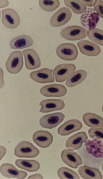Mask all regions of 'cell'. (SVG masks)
<instances>
[{"label":"cell","mask_w":103,"mask_h":179,"mask_svg":"<svg viewBox=\"0 0 103 179\" xmlns=\"http://www.w3.org/2000/svg\"><path fill=\"white\" fill-rule=\"evenodd\" d=\"M84 165L91 167H100L103 162V144L97 138L87 140L77 151Z\"/></svg>","instance_id":"cell-1"},{"label":"cell","mask_w":103,"mask_h":179,"mask_svg":"<svg viewBox=\"0 0 103 179\" xmlns=\"http://www.w3.org/2000/svg\"><path fill=\"white\" fill-rule=\"evenodd\" d=\"M24 61L22 54L20 51H14L9 55L5 64L7 71L10 73L16 74L22 70Z\"/></svg>","instance_id":"cell-2"},{"label":"cell","mask_w":103,"mask_h":179,"mask_svg":"<svg viewBox=\"0 0 103 179\" xmlns=\"http://www.w3.org/2000/svg\"><path fill=\"white\" fill-rule=\"evenodd\" d=\"M39 153L40 151L37 148L26 141L20 142L14 150V155L20 158H34L38 156Z\"/></svg>","instance_id":"cell-3"},{"label":"cell","mask_w":103,"mask_h":179,"mask_svg":"<svg viewBox=\"0 0 103 179\" xmlns=\"http://www.w3.org/2000/svg\"><path fill=\"white\" fill-rule=\"evenodd\" d=\"M87 29L79 26H71L63 29L60 32V36L68 40L76 41L87 37Z\"/></svg>","instance_id":"cell-4"},{"label":"cell","mask_w":103,"mask_h":179,"mask_svg":"<svg viewBox=\"0 0 103 179\" xmlns=\"http://www.w3.org/2000/svg\"><path fill=\"white\" fill-rule=\"evenodd\" d=\"M56 52L60 58L67 61L75 60L78 55L77 47L71 43H64L59 45L56 48Z\"/></svg>","instance_id":"cell-5"},{"label":"cell","mask_w":103,"mask_h":179,"mask_svg":"<svg viewBox=\"0 0 103 179\" xmlns=\"http://www.w3.org/2000/svg\"><path fill=\"white\" fill-rule=\"evenodd\" d=\"M72 13L68 8L62 7L55 13L51 17L50 23L53 27H58L67 23L70 20Z\"/></svg>","instance_id":"cell-6"},{"label":"cell","mask_w":103,"mask_h":179,"mask_svg":"<svg viewBox=\"0 0 103 179\" xmlns=\"http://www.w3.org/2000/svg\"><path fill=\"white\" fill-rule=\"evenodd\" d=\"M1 13V21L6 27L13 29L19 25L20 17L15 10L11 8H7L2 10Z\"/></svg>","instance_id":"cell-7"},{"label":"cell","mask_w":103,"mask_h":179,"mask_svg":"<svg viewBox=\"0 0 103 179\" xmlns=\"http://www.w3.org/2000/svg\"><path fill=\"white\" fill-rule=\"evenodd\" d=\"M76 69L75 65L72 63H63L57 65L53 71L56 81L59 82L65 81L74 72Z\"/></svg>","instance_id":"cell-8"},{"label":"cell","mask_w":103,"mask_h":179,"mask_svg":"<svg viewBox=\"0 0 103 179\" xmlns=\"http://www.w3.org/2000/svg\"><path fill=\"white\" fill-rule=\"evenodd\" d=\"M99 18L98 14L94 9L88 8L81 15L80 22L82 26L90 30L96 27Z\"/></svg>","instance_id":"cell-9"},{"label":"cell","mask_w":103,"mask_h":179,"mask_svg":"<svg viewBox=\"0 0 103 179\" xmlns=\"http://www.w3.org/2000/svg\"><path fill=\"white\" fill-rule=\"evenodd\" d=\"M65 116L61 112H57L44 116L40 119L39 123L42 127L51 129L56 127L64 120Z\"/></svg>","instance_id":"cell-10"},{"label":"cell","mask_w":103,"mask_h":179,"mask_svg":"<svg viewBox=\"0 0 103 179\" xmlns=\"http://www.w3.org/2000/svg\"><path fill=\"white\" fill-rule=\"evenodd\" d=\"M40 93L46 97H61L67 93L66 88L63 85L57 84L46 85L40 89Z\"/></svg>","instance_id":"cell-11"},{"label":"cell","mask_w":103,"mask_h":179,"mask_svg":"<svg viewBox=\"0 0 103 179\" xmlns=\"http://www.w3.org/2000/svg\"><path fill=\"white\" fill-rule=\"evenodd\" d=\"M51 69L44 68L33 71L30 73L29 76L33 81L40 83L53 82L55 79Z\"/></svg>","instance_id":"cell-12"},{"label":"cell","mask_w":103,"mask_h":179,"mask_svg":"<svg viewBox=\"0 0 103 179\" xmlns=\"http://www.w3.org/2000/svg\"><path fill=\"white\" fill-rule=\"evenodd\" d=\"M24 55L25 65L29 70H34L40 67L41 62L38 54L34 49L28 48L22 51Z\"/></svg>","instance_id":"cell-13"},{"label":"cell","mask_w":103,"mask_h":179,"mask_svg":"<svg viewBox=\"0 0 103 179\" xmlns=\"http://www.w3.org/2000/svg\"><path fill=\"white\" fill-rule=\"evenodd\" d=\"M61 157L65 163L72 168H77L79 165L83 163L81 156L73 150L68 149L63 150Z\"/></svg>","instance_id":"cell-14"},{"label":"cell","mask_w":103,"mask_h":179,"mask_svg":"<svg viewBox=\"0 0 103 179\" xmlns=\"http://www.w3.org/2000/svg\"><path fill=\"white\" fill-rule=\"evenodd\" d=\"M0 171L3 176L8 178L24 179L27 175L26 172L19 170L12 164L8 163L2 164L0 166Z\"/></svg>","instance_id":"cell-15"},{"label":"cell","mask_w":103,"mask_h":179,"mask_svg":"<svg viewBox=\"0 0 103 179\" xmlns=\"http://www.w3.org/2000/svg\"><path fill=\"white\" fill-rule=\"evenodd\" d=\"M39 105L41 106L40 111L47 113L63 109L65 106L64 101L59 99H47L42 100Z\"/></svg>","instance_id":"cell-16"},{"label":"cell","mask_w":103,"mask_h":179,"mask_svg":"<svg viewBox=\"0 0 103 179\" xmlns=\"http://www.w3.org/2000/svg\"><path fill=\"white\" fill-rule=\"evenodd\" d=\"M77 45L80 51L86 56H96L99 55L101 51L99 46L88 40L80 41L77 43Z\"/></svg>","instance_id":"cell-17"},{"label":"cell","mask_w":103,"mask_h":179,"mask_svg":"<svg viewBox=\"0 0 103 179\" xmlns=\"http://www.w3.org/2000/svg\"><path fill=\"white\" fill-rule=\"evenodd\" d=\"M34 142L42 148L49 147L53 141V136L49 132L45 130H39L35 132L33 135Z\"/></svg>","instance_id":"cell-18"},{"label":"cell","mask_w":103,"mask_h":179,"mask_svg":"<svg viewBox=\"0 0 103 179\" xmlns=\"http://www.w3.org/2000/svg\"><path fill=\"white\" fill-rule=\"evenodd\" d=\"M88 139L86 132H79L76 133L69 138L66 143V146L68 149L74 150L80 149L82 144L85 142Z\"/></svg>","instance_id":"cell-19"},{"label":"cell","mask_w":103,"mask_h":179,"mask_svg":"<svg viewBox=\"0 0 103 179\" xmlns=\"http://www.w3.org/2000/svg\"><path fill=\"white\" fill-rule=\"evenodd\" d=\"M82 124L77 119H72L67 121L59 127L57 133L61 136H66L80 130Z\"/></svg>","instance_id":"cell-20"},{"label":"cell","mask_w":103,"mask_h":179,"mask_svg":"<svg viewBox=\"0 0 103 179\" xmlns=\"http://www.w3.org/2000/svg\"><path fill=\"white\" fill-rule=\"evenodd\" d=\"M33 43V40L30 36L22 35L16 37L10 42V48L13 49H20L30 47Z\"/></svg>","instance_id":"cell-21"},{"label":"cell","mask_w":103,"mask_h":179,"mask_svg":"<svg viewBox=\"0 0 103 179\" xmlns=\"http://www.w3.org/2000/svg\"><path fill=\"white\" fill-rule=\"evenodd\" d=\"M78 172L81 177L84 179H102V175L97 168L85 165L81 166Z\"/></svg>","instance_id":"cell-22"},{"label":"cell","mask_w":103,"mask_h":179,"mask_svg":"<svg viewBox=\"0 0 103 179\" xmlns=\"http://www.w3.org/2000/svg\"><path fill=\"white\" fill-rule=\"evenodd\" d=\"M87 76V73L85 70L83 69L77 70L67 79L66 85L69 88L75 87L84 82Z\"/></svg>","instance_id":"cell-23"},{"label":"cell","mask_w":103,"mask_h":179,"mask_svg":"<svg viewBox=\"0 0 103 179\" xmlns=\"http://www.w3.org/2000/svg\"><path fill=\"white\" fill-rule=\"evenodd\" d=\"M82 118L85 124L89 127L103 128V118L96 114L86 113L83 115Z\"/></svg>","instance_id":"cell-24"},{"label":"cell","mask_w":103,"mask_h":179,"mask_svg":"<svg viewBox=\"0 0 103 179\" xmlns=\"http://www.w3.org/2000/svg\"><path fill=\"white\" fill-rule=\"evenodd\" d=\"M15 163L18 168L29 172L37 171L40 168L39 163L34 160L17 159Z\"/></svg>","instance_id":"cell-25"},{"label":"cell","mask_w":103,"mask_h":179,"mask_svg":"<svg viewBox=\"0 0 103 179\" xmlns=\"http://www.w3.org/2000/svg\"><path fill=\"white\" fill-rule=\"evenodd\" d=\"M66 6L69 7L76 14L84 13L87 9L86 5L81 0H64Z\"/></svg>","instance_id":"cell-26"},{"label":"cell","mask_w":103,"mask_h":179,"mask_svg":"<svg viewBox=\"0 0 103 179\" xmlns=\"http://www.w3.org/2000/svg\"><path fill=\"white\" fill-rule=\"evenodd\" d=\"M87 35L89 39L93 42L103 46V31L94 28L88 30Z\"/></svg>","instance_id":"cell-27"},{"label":"cell","mask_w":103,"mask_h":179,"mask_svg":"<svg viewBox=\"0 0 103 179\" xmlns=\"http://www.w3.org/2000/svg\"><path fill=\"white\" fill-rule=\"evenodd\" d=\"M39 4L43 10L47 12H51L57 8L60 5L59 0H39Z\"/></svg>","instance_id":"cell-28"},{"label":"cell","mask_w":103,"mask_h":179,"mask_svg":"<svg viewBox=\"0 0 103 179\" xmlns=\"http://www.w3.org/2000/svg\"><path fill=\"white\" fill-rule=\"evenodd\" d=\"M57 174L60 179H80L76 172L65 167L59 168L57 171Z\"/></svg>","instance_id":"cell-29"},{"label":"cell","mask_w":103,"mask_h":179,"mask_svg":"<svg viewBox=\"0 0 103 179\" xmlns=\"http://www.w3.org/2000/svg\"><path fill=\"white\" fill-rule=\"evenodd\" d=\"M89 136L93 138L95 137L103 140V128H92L90 129L88 131Z\"/></svg>","instance_id":"cell-30"},{"label":"cell","mask_w":103,"mask_h":179,"mask_svg":"<svg viewBox=\"0 0 103 179\" xmlns=\"http://www.w3.org/2000/svg\"><path fill=\"white\" fill-rule=\"evenodd\" d=\"M94 9L99 16L103 19V1L98 0L97 4L94 6Z\"/></svg>","instance_id":"cell-31"},{"label":"cell","mask_w":103,"mask_h":179,"mask_svg":"<svg viewBox=\"0 0 103 179\" xmlns=\"http://www.w3.org/2000/svg\"><path fill=\"white\" fill-rule=\"evenodd\" d=\"M85 5L89 7L95 6L98 0H81Z\"/></svg>","instance_id":"cell-32"},{"label":"cell","mask_w":103,"mask_h":179,"mask_svg":"<svg viewBox=\"0 0 103 179\" xmlns=\"http://www.w3.org/2000/svg\"><path fill=\"white\" fill-rule=\"evenodd\" d=\"M28 179H43V176L40 174H35L29 176Z\"/></svg>","instance_id":"cell-33"},{"label":"cell","mask_w":103,"mask_h":179,"mask_svg":"<svg viewBox=\"0 0 103 179\" xmlns=\"http://www.w3.org/2000/svg\"><path fill=\"white\" fill-rule=\"evenodd\" d=\"M102 112H103V105L102 106Z\"/></svg>","instance_id":"cell-34"},{"label":"cell","mask_w":103,"mask_h":179,"mask_svg":"<svg viewBox=\"0 0 103 179\" xmlns=\"http://www.w3.org/2000/svg\"><path fill=\"white\" fill-rule=\"evenodd\" d=\"M102 169L103 171V163L102 164Z\"/></svg>","instance_id":"cell-35"}]
</instances>
